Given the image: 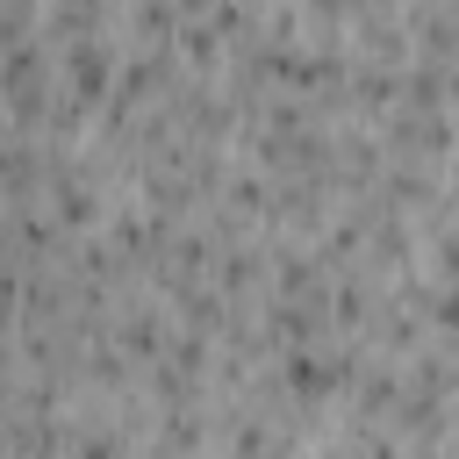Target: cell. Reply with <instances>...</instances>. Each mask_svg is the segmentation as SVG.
Returning <instances> with one entry per match:
<instances>
[{
  "label": "cell",
  "instance_id": "cell-1",
  "mask_svg": "<svg viewBox=\"0 0 459 459\" xmlns=\"http://www.w3.org/2000/svg\"><path fill=\"white\" fill-rule=\"evenodd\" d=\"M7 316H14V280L0 273V323H7Z\"/></svg>",
  "mask_w": 459,
  "mask_h": 459
}]
</instances>
